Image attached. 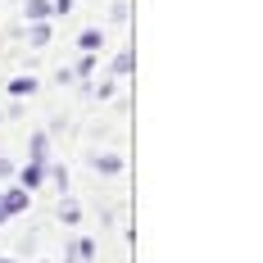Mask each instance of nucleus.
<instances>
[{"instance_id":"5","label":"nucleus","mask_w":263,"mask_h":263,"mask_svg":"<svg viewBox=\"0 0 263 263\" xmlns=\"http://www.w3.org/2000/svg\"><path fill=\"white\" fill-rule=\"evenodd\" d=\"M100 46H105V36H100L96 27H86V32H82V36H78V50H82V54H96V50H100Z\"/></svg>"},{"instance_id":"10","label":"nucleus","mask_w":263,"mask_h":263,"mask_svg":"<svg viewBox=\"0 0 263 263\" xmlns=\"http://www.w3.org/2000/svg\"><path fill=\"white\" fill-rule=\"evenodd\" d=\"M114 73H118V78H123V73H132V54H127V50L114 59Z\"/></svg>"},{"instance_id":"12","label":"nucleus","mask_w":263,"mask_h":263,"mask_svg":"<svg viewBox=\"0 0 263 263\" xmlns=\"http://www.w3.org/2000/svg\"><path fill=\"white\" fill-rule=\"evenodd\" d=\"M50 9L54 14H73V0H50Z\"/></svg>"},{"instance_id":"8","label":"nucleus","mask_w":263,"mask_h":263,"mask_svg":"<svg viewBox=\"0 0 263 263\" xmlns=\"http://www.w3.org/2000/svg\"><path fill=\"white\" fill-rule=\"evenodd\" d=\"M27 41H32V46H46V41H50V27H46V23H32V27H27Z\"/></svg>"},{"instance_id":"13","label":"nucleus","mask_w":263,"mask_h":263,"mask_svg":"<svg viewBox=\"0 0 263 263\" xmlns=\"http://www.w3.org/2000/svg\"><path fill=\"white\" fill-rule=\"evenodd\" d=\"M9 173H14V168H9V159H0V182H5Z\"/></svg>"},{"instance_id":"1","label":"nucleus","mask_w":263,"mask_h":263,"mask_svg":"<svg viewBox=\"0 0 263 263\" xmlns=\"http://www.w3.org/2000/svg\"><path fill=\"white\" fill-rule=\"evenodd\" d=\"M0 204H5V218H9V213H23V209H27V191H23V186L0 191Z\"/></svg>"},{"instance_id":"11","label":"nucleus","mask_w":263,"mask_h":263,"mask_svg":"<svg viewBox=\"0 0 263 263\" xmlns=\"http://www.w3.org/2000/svg\"><path fill=\"white\" fill-rule=\"evenodd\" d=\"M78 259H96V245L91 240H78Z\"/></svg>"},{"instance_id":"14","label":"nucleus","mask_w":263,"mask_h":263,"mask_svg":"<svg viewBox=\"0 0 263 263\" xmlns=\"http://www.w3.org/2000/svg\"><path fill=\"white\" fill-rule=\"evenodd\" d=\"M0 222H5V204H0Z\"/></svg>"},{"instance_id":"6","label":"nucleus","mask_w":263,"mask_h":263,"mask_svg":"<svg viewBox=\"0 0 263 263\" xmlns=\"http://www.w3.org/2000/svg\"><path fill=\"white\" fill-rule=\"evenodd\" d=\"M91 163H96V173H105V177H114V173H123V159H118V155H96Z\"/></svg>"},{"instance_id":"9","label":"nucleus","mask_w":263,"mask_h":263,"mask_svg":"<svg viewBox=\"0 0 263 263\" xmlns=\"http://www.w3.org/2000/svg\"><path fill=\"white\" fill-rule=\"evenodd\" d=\"M59 218H64V222L73 227V222H78V218H82V209H78V204H59Z\"/></svg>"},{"instance_id":"4","label":"nucleus","mask_w":263,"mask_h":263,"mask_svg":"<svg viewBox=\"0 0 263 263\" xmlns=\"http://www.w3.org/2000/svg\"><path fill=\"white\" fill-rule=\"evenodd\" d=\"M23 14H27V23H46L54 9H50V0H27V9H23Z\"/></svg>"},{"instance_id":"2","label":"nucleus","mask_w":263,"mask_h":263,"mask_svg":"<svg viewBox=\"0 0 263 263\" xmlns=\"http://www.w3.org/2000/svg\"><path fill=\"white\" fill-rule=\"evenodd\" d=\"M18 182H23V191H36V186L46 182V163H27L23 173H18Z\"/></svg>"},{"instance_id":"7","label":"nucleus","mask_w":263,"mask_h":263,"mask_svg":"<svg viewBox=\"0 0 263 263\" xmlns=\"http://www.w3.org/2000/svg\"><path fill=\"white\" fill-rule=\"evenodd\" d=\"M46 150H50V136H46V132H36V136H32V163H46Z\"/></svg>"},{"instance_id":"3","label":"nucleus","mask_w":263,"mask_h":263,"mask_svg":"<svg viewBox=\"0 0 263 263\" xmlns=\"http://www.w3.org/2000/svg\"><path fill=\"white\" fill-rule=\"evenodd\" d=\"M36 86H41V82L32 78V73H23V78L9 82V96H18V100H23V96H36Z\"/></svg>"},{"instance_id":"15","label":"nucleus","mask_w":263,"mask_h":263,"mask_svg":"<svg viewBox=\"0 0 263 263\" xmlns=\"http://www.w3.org/2000/svg\"><path fill=\"white\" fill-rule=\"evenodd\" d=\"M0 263H18V259H0Z\"/></svg>"}]
</instances>
